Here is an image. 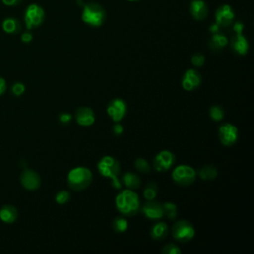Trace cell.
Returning a JSON list of instances; mask_svg holds the SVG:
<instances>
[{
  "instance_id": "cell-1",
  "label": "cell",
  "mask_w": 254,
  "mask_h": 254,
  "mask_svg": "<svg viewBox=\"0 0 254 254\" xmlns=\"http://www.w3.org/2000/svg\"><path fill=\"white\" fill-rule=\"evenodd\" d=\"M117 210L125 216L136 215L141 209V202L138 194L130 189L121 190L115 197Z\"/></svg>"
},
{
  "instance_id": "cell-2",
  "label": "cell",
  "mask_w": 254,
  "mask_h": 254,
  "mask_svg": "<svg viewBox=\"0 0 254 254\" xmlns=\"http://www.w3.org/2000/svg\"><path fill=\"white\" fill-rule=\"evenodd\" d=\"M97 170L102 177L111 180V184L114 188L120 189L121 184L118 179L120 174V163L112 156H103L97 163Z\"/></svg>"
},
{
  "instance_id": "cell-3",
  "label": "cell",
  "mask_w": 254,
  "mask_h": 254,
  "mask_svg": "<svg viewBox=\"0 0 254 254\" xmlns=\"http://www.w3.org/2000/svg\"><path fill=\"white\" fill-rule=\"evenodd\" d=\"M93 180L92 172L83 166L71 169L67 174L68 187L73 190H83L90 186Z\"/></svg>"
},
{
  "instance_id": "cell-4",
  "label": "cell",
  "mask_w": 254,
  "mask_h": 254,
  "mask_svg": "<svg viewBox=\"0 0 254 254\" xmlns=\"http://www.w3.org/2000/svg\"><path fill=\"white\" fill-rule=\"evenodd\" d=\"M105 18V10L100 4L88 3L84 5L81 19L85 24L91 27H99L104 23Z\"/></svg>"
},
{
  "instance_id": "cell-5",
  "label": "cell",
  "mask_w": 254,
  "mask_h": 254,
  "mask_svg": "<svg viewBox=\"0 0 254 254\" xmlns=\"http://www.w3.org/2000/svg\"><path fill=\"white\" fill-rule=\"evenodd\" d=\"M196 171L189 165H179L172 172L173 181L182 187H187L194 183L196 179Z\"/></svg>"
},
{
  "instance_id": "cell-6",
  "label": "cell",
  "mask_w": 254,
  "mask_h": 254,
  "mask_svg": "<svg viewBox=\"0 0 254 254\" xmlns=\"http://www.w3.org/2000/svg\"><path fill=\"white\" fill-rule=\"evenodd\" d=\"M173 237L180 242H189L195 235V229L193 225L188 220H179L172 227Z\"/></svg>"
},
{
  "instance_id": "cell-7",
  "label": "cell",
  "mask_w": 254,
  "mask_h": 254,
  "mask_svg": "<svg viewBox=\"0 0 254 254\" xmlns=\"http://www.w3.org/2000/svg\"><path fill=\"white\" fill-rule=\"evenodd\" d=\"M45 19V12L42 7L37 4H31L25 12L24 20L27 29H33L42 25Z\"/></svg>"
},
{
  "instance_id": "cell-8",
  "label": "cell",
  "mask_w": 254,
  "mask_h": 254,
  "mask_svg": "<svg viewBox=\"0 0 254 254\" xmlns=\"http://www.w3.org/2000/svg\"><path fill=\"white\" fill-rule=\"evenodd\" d=\"M239 137L238 129L231 123H223L218 129V138L222 145L232 146L234 145Z\"/></svg>"
},
{
  "instance_id": "cell-9",
  "label": "cell",
  "mask_w": 254,
  "mask_h": 254,
  "mask_svg": "<svg viewBox=\"0 0 254 254\" xmlns=\"http://www.w3.org/2000/svg\"><path fill=\"white\" fill-rule=\"evenodd\" d=\"M176 162V156L169 150H162L159 152L153 161V167L157 172H166L170 170Z\"/></svg>"
},
{
  "instance_id": "cell-10",
  "label": "cell",
  "mask_w": 254,
  "mask_h": 254,
  "mask_svg": "<svg viewBox=\"0 0 254 254\" xmlns=\"http://www.w3.org/2000/svg\"><path fill=\"white\" fill-rule=\"evenodd\" d=\"M106 112L114 122H120L127 113L126 102L121 98H114L107 104Z\"/></svg>"
},
{
  "instance_id": "cell-11",
  "label": "cell",
  "mask_w": 254,
  "mask_h": 254,
  "mask_svg": "<svg viewBox=\"0 0 254 254\" xmlns=\"http://www.w3.org/2000/svg\"><path fill=\"white\" fill-rule=\"evenodd\" d=\"M201 83V75L198 71L189 68L185 71L182 78V86L187 91H192L199 87Z\"/></svg>"
},
{
  "instance_id": "cell-12",
  "label": "cell",
  "mask_w": 254,
  "mask_h": 254,
  "mask_svg": "<svg viewBox=\"0 0 254 254\" xmlns=\"http://www.w3.org/2000/svg\"><path fill=\"white\" fill-rule=\"evenodd\" d=\"M143 214L151 220H159L164 216V209L163 204L153 200H147L142 208H141Z\"/></svg>"
},
{
  "instance_id": "cell-13",
  "label": "cell",
  "mask_w": 254,
  "mask_h": 254,
  "mask_svg": "<svg viewBox=\"0 0 254 254\" xmlns=\"http://www.w3.org/2000/svg\"><path fill=\"white\" fill-rule=\"evenodd\" d=\"M215 23L219 27H229L234 20V12L232 8L227 4L220 6L215 12Z\"/></svg>"
},
{
  "instance_id": "cell-14",
  "label": "cell",
  "mask_w": 254,
  "mask_h": 254,
  "mask_svg": "<svg viewBox=\"0 0 254 254\" xmlns=\"http://www.w3.org/2000/svg\"><path fill=\"white\" fill-rule=\"evenodd\" d=\"M20 180H21L22 186L29 190H35L41 185V178L39 174L30 169H26L22 173Z\"/></svg>"
},
{
  "instance_id": "cell-15",
  "label": "cell",
  "mask_w": 254,
  "mask_h": 254,
  "mask_svg": "<svg viewBox=\"0 0 254 254\" xmlns=\"http://www.w3.org/2000/svg\"><path fill=\"white\" fill-rule=\"evenodd\" d=\"M75 121L80 126H91L95 122L94 111L87 106H81L75 111Z\"/></svg>"
},
{
  "instance_id": "cell-16",
  "label": "cell",
  "mask_w": 254,
  "mask_h": 254,
  "mask_svg": "<svg viewBox=\"0 0 254 254\" xmlns=\"http://www.w3.org/2000/svg\"><path fill=\"white\" fill-rule=\"evenodd\" d=\"M230 45L232 50L240 56H244L247 54L249 50V44L247 39L242 35V33H235L230 41Z\"/></svg>"
},
{
  "instance_id": "cell-17",
  "label": "cell",
  "mask_w": 254,
  "mask_h": 254,
  "mask_svg": "<svg viewBox=\"0 0 254 254\" xmlns=\"http://www.w3.org/2000/svg\"><path fill=\"white\" fill-rule=\"evenodd\" d=\"M190 10L191 16L198 21L204 20L208 14L207 5L203 0H192L190 2Z\"/></svg>"
},
{
  "instance_id": "cell-18",
  "label": "cell",
  "mask_w": 254,
  "mask_h": 254,
  "mask_svg": "<svg viewBox=\"0 0 254 254\" xmlns=\"http://www.w3.org/2000/svg\"><path fill=\"white\" fill-rule=\"evenodd\" d=\"M168 225L164 221H159L153 224L150 230V235L155 240H162L168 234Z\"/></svg>"
},
{
  "instance_id": "cell-19",
  "label": "cell",
  "mask_w": 254,
  "mask_h": 254,
  "mask_svg": "<svg viewBox=\"0 0 254 254\" xmlns=\"http://www.w3.org/2000/svg\"><path fill=\"white\" fill-rule=\"evenodd\" d=\"M18 217V210L13 205H4L0 209V219L6 223H13Z\"/></svg>"
},
{
  "instance_id": "cell-20",
  "label": "cell",
  "mask_w": 254,
  "mask_h": 254,
  "mask_svg": "<svg viewBox=\"0 0 254 254\" xmlns=\"http://www.w3.org/2000/svg\"><path fill=\"white\" fill-rule=\"evenodd\" d=\"M122 182L127 189L135 190L141 185V179L138 175L133 172H127L122 176Z\"/></svg>"
},
{
  "instance_id": "cell-21",
  "label": "cell",
  "mask_w": 254,
  "mask_h": 254,
  "mask_svg": "<svg viewBox=\"0 0 254 254\" xmlns=\"http://www.w3.org/2000/svg\"><path fill=\"white\" fill-rule=\"evenodd\" d=\"M227 44H228V39L224 35L219 34L218 32L212 34L209 40V47L211 50H214V51H219L223 49L224 47L227 46Z\"/></svg>"
},
{
  "instance_id": "cell-22",
  "label": "cell",
  "mask_w": 254,
  "mask_h": 254,
  "mask_svg": "<svg viewBox=\"0 0 254 254\" xmlns=\"http://www.w3.org/2000/svg\"><path fill=\"white\" fill-rule=\"evenodd\" d=\"M2 28L8 34H17L21 30V23L15 18H7L3 21Z\"/></svg>"
},
{
  "instance_id": "cell-23",
  "label": "cell",
  "mask_w": 254,
  "mask_h": 254,
  "mask_svg": "<svg viewBox=\"0 0 254 254\" xmlns=\"http://www.w3.org/2000/svg\"><path fill=\"white\" fill-rule=\"evenodd\" d=\"M217 175H218L217 169L213 165H205L201 167L198 171V176L204 181H211L215 179Z\"/></svg>"
},
{
  "instance_id": "cell-24",
  "label": "cell",
  "mask_w": 254,
  "mask_h": 254,
  "mask_svg": "<svg viewBox=\"0 0 254 254\" xmlns=\"http://www.w3.org/2000/svg\"><path fill=\"white\" fill-rule=\"evenodd\" d=\"M158 190H159L158 185L155 182H149L145 185L143 195L146 200H153L156 198L158 194Z\"/></svg>"
},
{
  "instance_id": "cell-25",
  "label": "cell",
  "mask_w": 254,
  "mask_h": 254,
  "mask_svg": "<svg viewBox=\"0 0 254 254\" xmlns=\"http://www.w3.org/2000/svg\"><path fill=\"white\" fill-rule=\"evenodd\" d=\"M111 225H112V228L115 232H118V233H122L124 231H126V229L128 228V222L126 220L125 217L123 216H117L115 217L112 222H111Z\"/></svg>"
},
{
  "instance_id": "cell-26",
  "label": "cell",
  "mask_w": 254,
  "mask_h": 254,
  "mask_svg": "<svg viewBox=\"0 0 254 254\" xmlns=\"http://www.w3.org/2000/svg\"><path fill=\"white\" fill-rule=\"evenodd\" d=\"M163 209H164V215H166L169 219H175L178 214V208L177 205L174 202L168 201L163 203Z\"/></svg>"
},
{
  "instance_id": "cell-27",
  "label": "cell",
  "mask_w": 254,
  "mask_h": 254,
  "mask_svg": "<svg viewBox=\"0 0 254 254\" xmlns=\"http://www.w3.org/2000/svg\"><path fill=\"white\" fill-rule=\"evenodd\" d=\"M209 116L214 121H221L224 117L223 108L219 105H212L209 109Z\"/></svg>"
},
{
  "instance_id": "cell-28",
  "label": "cell",
  "mask_w": 254,
  "mask_h": 254,
  "mask_svg": "<svg viewBox=\"0 0 254 254\" xmlns=\"http://www.w3.org/2000/svg\"><path fill=\"white\" fill-rule=\"evenodd\" d=\"M134 165H135V168L140 173H148L151 170L149 162L144 158H137L134 162Z\"/></svg>"
},
{
  "instance_id": "cell-29",
  "label": "cell",
  "mask_w": 254,
  "mask_h": 254,
  "mask_svg": "<svg viewBox=\"0 0 254 254\" xmlns=\"http://www.w3.org/2000/svg\"><path fill=\"white\" fill-rule=\"evenodd\" d=\"M69 198H70V193H69V191L64 190H60V191L56 194V197H55L56 201H57L59 204H64V203H66V202L69 200Z\"/></svg>"
},
{
  "instance_id": "cell-30",
  "label": "cell",
  "mask_w": 254,
  "mask_h": 254,
  "mask_svg": "<svg viewBox=\"0 0 254 254\" xmlns=\"http://www.w3.org/2000/svg\"><path fill=\"white\" fill-rule=\"evenodd\" d=\"M162 253L163 254H180L181 253V249L179 246H177L174 243H169L166 244L163 249H162Z\"/></svg>"
},
{
  "instance_id": "cell-31",
  "label": "cell",
  "mask_w": 254,
  "mask_h": 254,
  "mask_svg": "<svg viewBox=\"0 0 254 254\" xmlns=\"http://www.w3.org/2000/svg\"><path fill=\"white\" fill-rule=\"evenodd\" d=\"M190 61H191V64H192L194 66L200 67V66L203 65V64H204V62H205V57H204V55L201 54V53H196V54H194V55L191 57Z\"/></svg>"
},
{
  "instance_id": "cell-32",
  "label": "cell",
  "mask_w": 254,
  "mask_h": 254,
  "mask_svg": "<svg viewBox=\"0 0 254 254\" xmlns=\"http://www.w3.org/2000/svg\"><path fill=\"white\" fill-rule=\"evenodd\" d=\"M12 92L16 95V96H20L25 92V85L22 82H16L14 83V85L12 86Z\"/></svg>"
},
{
  "instance_id": "cell-33",
  "label": "cell",
  "mask_w": 254,
  "mask_h": 254,
  "mask_svg": "<svg viewBox=\"0 0 254 254\" xmlns=\"http://www.w3.org/2000/svg\"><path fill=\"white\" fill-rule=\"evenodd\" d=\"M71 119H72L71 114L66 113V112H63V113H61L60 116H59L60 122H61L62 124H64V125H66V124L70 123V122H71Z\"/></svg>"
},
{
  "instance_id": "cell-34",
  "label": "cell",
  "mask_w": 254,
  "mask_h": 254,
  "mask_svg": "<svg viewBox=\"0 0 254 254\" xmlns=\"http://www.w3.org/2000/svg\"><path fill=\"white\" fill-rule=\"evenodd\" d=\"M112 131H113V133L115 135L119 136V135H121L123 133V126L119 122H116V124L112 128Z\"/></svg>"
},
{
  "instance_id": "cell-35",
  "label": "cell",
  "mask_w": 254,
  "mask_h": 254,
  "mask_svg": "<svg viewBox=\"0 0 254 254\" xmlns=\"http://www.w3.org/2000/svg\"><path fill=\"white\" fill-rule=\"evenodd\" d=\"M21 40H22V42H24V43H30V42L33 40V36H32L31 33L26 32V33H23V34H22Z\"/></svg>"
},
{
  "instance_id": "cell-36",
  "label": "cell",
  "mask_w": 254,
  "mask_h": 254,
  "mask_svg": "<svg viewBox=\"0 0 254 254\" xmlns=\"http://www.w3.org/2000/svg\"><path fill=\"white\" fill-rule=\"evenodd\" d=\"M233 30H234L235 33H242V31H243V24L240 23V22H236L233 25Z\"/></svg>"
},
{
  "instance_id": "cell-37",
  "label": "cell",
  "mask_w": 254,
  "mask_h": 254,
  "mask_svg": "<svg viewBox=\"0 0 254 254\" xmlns=\"http://www.w3.org/2000/svg\"><path fill=\"white\" fill-rule=\"evenodd\" d=\"M6 87H7V84H6V81L3 77L0 76V95L3 94L6 90Z\"/></svg>"
},
{
  "instance_id": "cell-38",
  "label": "cell",
  "mask_w": 254,
  "mask_h": 254,
  "mask_svg": "<svg viewBox=\"0 0 254 254\" xmlns=\"http://www.w3.org/2000/svg\"><path fill=\"white\" fill-rule=\"evenodd\" d=\"M5 5L7 6H13V5H16L19 1L21 0H1Z\"/></svg>"
},
{
  "instance_id": "cell-39",
  "label": "cell",
  "mask_w": 254,
  "mask_h": 254,
  "mask_svg": "<svg viewBox=\"0 0 254 254\" xmlns=\"http://www.w3.org/2000/svg\"><path fill=\"white\" fill-rule=\"evenodd\" d=\"M219 26L215 23V24H212L211 26H210V28H209V31L212 33V34H214V33H217L218 31H219Z\"/></svg>"
},
{
  "instance_id": "cell-40",
  "label": "cell",
  "mask_w": 254,
  "mask_h": 254,
  "mask_svg": "<svg viewBox=\"0 0 254 254\" xmlns=\"http://www.w3.org/2000/svg\"><path fill=\"white\" fill-rule=\"evenodd\" d=\"M128 1H139V0H128Z\"/></svg>"
}]
</instances>
